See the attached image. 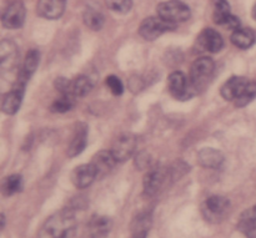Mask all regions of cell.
I'll return each mask as SVG.
<instances>
[{
    "instance_id": "obj_1",
    "label": "cell",
    "mask_w": 256,
    "mask_h": 238,
    "mask_svg": "<svg viewBox=\"0 0 256 238\" xmlns=\"http://www.w3.org/2000/svg\"><path fill=\"white\" fill-rule=\"evenodd\" d=\"M76 232V219L72 209L55 212L40 227L38 238H74Z\"/></svg>"
},
{
    "instance_id": "obj_2",
    "label": "cell",
    "mask_w": 256,
    "mask_h": 238,
    "mask_svg": "<svg viewBox=\"0 0 256 238\" xmlns=\"http://www.w3.org/2000/svg\"><path fill=\"white\" fill-rule=\"evenodd\" d=\"M215 64L212 59L208 56L199 57L194 61L190 71V87L194 92H199L202 90L206 89L210 84L214 75Z\"/></svg>"
},
{
    "instance_id": "obj_3",
    "label": "cell",
    "mask_w": 256,
    "mask_h": 238,
    "mask_svg": "<svg viewBox=\"0 0 256 238\" xmlns=\"http://www.w3.org/2000/svg\"><path fill=\"white\" fill-rule=\"evenodd\" d=\"M158 15L166 21L176 25L184 22L192 15L190 7L180 0H168L158 5Z\"/></svg>"
},
{
    "instance_id": "obj_4",
    "label": "cell",
    "mask_w": 256,
    "mask_h": 238,
    "mask_svg": "<svg viewBox=\"0 0 256 238\" xmlns=\"http://www.w3.org/2000/svg\"><path fill=\"white\" fill-rule=\"evenodd\" d=\"M175 27H176V25L166 21V20H164L158 15V16H152L145 19L142 22V25H140L139 32L144 39L155 40L159 36H162L164 32L170 31V30L175 29Z\"/></svg>"
},
{
    "instance_id": "obj_5",
    "label": "cell",
    "mask_w": 256,
    "mask_h": 238,
    "mask_svg": "<svg viewBox=\"0 0 256 238\" xmlns=\"http://www.w3.org/2000/svg\"><path fill=\"white\" fill-rule=\"evenodd\" d=\"M25 20V6L20 0L10 2L5 7L2 16V22L8 29H19Z\"/></svg>"
},
{
    "instance_id": "obj_6",
    "label": "cell",
    "mask_w": 256,
    "mask_h": 238,
    "mask_svg": "<svg viewBox=\"0 0 256 238\" xmlns=\"http://www.w3.org/2000/svg\"><path fill=\"white\" fill-rule=\"evenodd\" d=\"M230 210V202L226 197L212 196L206 200L204 205V215L208 221H222Z\"/></svg>"
},
{
    "instance_id": "obj_7",
    "label": "cell",
    "mask_w": 256,
    "mask_h": 238,
    "mask_svg": "<svg viewBox=\"0 0 256 238\" xmlns=\"http://www.w3.org/2000/svg\"><path fill=\"white\" fill-rule=\"evenodd\" d=\"M169 90L172 95L176 99L185 100L194 95V91L190 87L189 80L186 79L182 71H174L169 76Z\"/></svg>"
},
{
    "instance_id": "obj_8",
    "label": "cell",
    "mask_w": 256,
    "mask_h": 238,
    "mask_svg": "<svg viewBox=\"0 0 256 238\" xmlns=\"http://www.w3.org/2000/svg\"><path fill=\"white\" fill-rule=\"evenodd\" d=\"M136 147V140L132 135H122L118 137L110 151L118 162H124L132 156Z\"/></svg>"
},
{
    "instance_id": "obj_9",
    "label": "cell",
    "mask_w": 256,
    "mask_h": 238,
    "mask_svg": "<svg viewBox=\"0 0 256 238\" xmlns=\"http://www.w3.org/2000/svg\"><path fill=\"white\" fill-rule=\"evenodd\" d=\"M166 177L168 171L162 167L149 170V172L144 177V194L149 197L156 195L164 185Z\"/></svg>"
},
{
    "instance_id": "obj_10",
    "label": "cell",
    "mask_w": 256,
    "mask_h": 238,
    "mask_svg": "<svg viewBox=\"0 0 256 238\" xmlns=\"http://www.w3.org/2000/svg\"><path fill=\"white\" fill-rule=\"evenodd\" d=\"M98 177V171L92 164L82 165L78 166L72 174V181L75 187L82 190L89 187L95 179Z\"/></svg>"
},
{
    "instance_id": "obj_11",
    "label": "cell",
    "mask_w": 256,
    "mask_h": 238,
    "mask_svg": "<svg viewBox=\"0 0 256 238\" xmlns=\"http://www.w3.org/2000/svg\"><path fill=\"white\" fill-rule=\"evenodd\" d=\"M65 6H66V0H39L36 9L40 16L55 20L64 14Z\"/></svg>"
},
{
    "instance_id": "obj_12",
    "label": "cell",
    "mask_w": 256,
    "mask_h": 238,
    "mask_svg": "<svg viewBox=\"0 0 256 238\" xmlns=\"http://www.w3.org/2000/svg\"><path fill=\"white\" fill-rule=\"evenodd\" d=\"M112 219L105 216H94L88 225V238H106L112 231Z\"/></svg>"
},
{
    "instance_id": "obj_13",
    "label": "cell",
    "mask_w": 256,
    "mask_h": 238,
    "mask_svg": "<svg viewBox=\"0 0 256 238\" xmlns=\"http://www.w3.org/2000/svg\"><path fill=\"white\" fill-rule=\"evenodd\" d=\"M39 60H40L39 51H38V50H29V51L26 52V55H25L22 69L20 70L19 77H18L15 84L25 87L28 80L30 79V76H32V75L35 72V70H36L38 65H39Z\"/></svg>"
},
{
    "instance_id": "obj_14",
    "label": "cell",
    "mask_w": 256,
    "mask_h": 238,
    "mask_svg": "<svg viewBox=\"0 0 256 238\" xmlns=\"http://www.w3.org/2000/svg\"><path fill=\"white\" fill-rule=\"evenodd\" d=\"M200 47L210 52H218L224 47V40L220 32L214 29H205L198 39Z\"/></svg>"
},
{
    "instance_id": "obj_15",
    "label": "cell",
    "mask_w": 256,
    "mask_h": 238,
    "mask_svg": "<svg viewBox=\"0 0 256 238\" xmlns=\"http://www.w3.org/2000/svg\"><path fill=\"white\" fill-rule=\"evenodd\" d=\"M248 82L249 81H248L246 79H244V77H230V79L222 85V90H220L222 96L224 97L225 100H228V101H235V100L240 96V94L242 92L244 87L246 86Z\"/></svg>"
},
{
    "instance_id": "obj_16",
    "label": "cell",
    "mask_w": 256,
    "mask_h": 238,
    "mask_svg": "<svg viewBox=\"0 0 256 238\" xmlns=\"http://www.w3.org/2000/svg\"><path fill=\"white\" fill-rule=\"evenodd\" d=\"M88 140V129L85 125H78L75 129L74 136H72V141H70L69 146H68V155L70 157H75L79 154L84 151L85 146H86Z\"/></svg>"
},
{
    "instance_id": "obj_17",
    "label": "cell",
    "mask_w": 256,
    "mask_h": 238,
    "mask_svg": "<svg viewBox=\"0 0 256 238\" xmlns=\"http://www.w3.org/2000/svg\"><path fill=\"white\" fill-rule=\"evenodd\" d=\"M224 155L215 149H202L198 155V161L206 169H220L224 164Z\"/></svg>"
},
{
    "instance_id": "obj_18",
    "label": "cell",
    "mask_w": 256,
    "mask_h": 238,
    "mask_svg": "<svg viewBox=\"0 0 256 238\" xmlns=\"http://www.w3.org/2000/svg\"><path fill=\"white\" fill-rule=\"evenodd\" d=\"M22 94H24V90H20L18 89V87H12L9 92H6V94L2 96V112L6 115L16 114L20 105H22Z\"/></svg>"
},
{
    "instance_id": "obj_19",
    "label": "cell",
    "mask_w": 256,
    "mask_h": 238,
    "mask_svg": "<svg viewBox=\"0 0 256 238\" xmlns=\"http://www.w3.org/2000/svg\"><path fill=\"white\" fill-rule=\"evenodd\" d=\"M116 160H115L114 155L110 150H104V151L98 152L92 159V164L98 171V176H102V175L108 174L112 167L116 165Z\"/></svg>"
},
{
    "instance_id": "obj_20",
    "label": "cell",
    "mask_w": 256,
    "mask_h": 238,
    "mask_svg": "<svg viewBox=\"0 0 256 238\" xmlns=\"http://www.w3.org/2000/svg\"><path fill=\"white\" fill-rule=\"evenodd\" d=\"M256 40L255 32L252 29H245V27H239L234 30L232 34V41L239 49H249L254 45Z\"/></svg>"
},
{
    "instance_id": "obj_21",
    "label": "cell",
    "mask_w": 256,
    "mask_h": 238,
    "mask_svg": "<svg viewBox=\"0 0 256 238\" xmlns=\"http://www.w3.org/2000/svg\"><path fill=\"white\" fill-rule=\"evenodd\" d=\"M230 10L232 9L228 0H212V19L218 25L225 26V24L232 16Z\"/></svg>"
},
{
    "instance_id": "obj_22",
    "label": "cell",
    "mask_w": 256,
    "mask_h": 238,
    "mask_svg": "<svg viewBox=\"0 0 256 238\" xmlns=\"http://www.w3.org/2000/svg\"><path fill=\"white\" fill-rule=\"evenodd\" d=\"M152 227V215L140 214L132 224V238H146Z\"/></svg>"
},
{
    "instance_id": "obj_23",
    "label": "cell",
    "mask_w": 256,
    "mask_h": 238,
    "mask_svg": "<svg viewBox=\"0 0 256 238\" xmlns=\"http://www.w3.org/2000/svg\"><path fill=\"white\" fill-rule=\"evenodd\" d=\"M238 227H239V231H242L246 238H256V217L250 210L242 215Z\"/></svg>"
},
{
    "instance_id": "obj_24",
    "label": "cell",
    "mask_w": 256,
    "mask_h": 238,
    "mask_svg": "<svg viewBox=\"0 0 256 238\" xmlns=\"http://www.w3.org/2000/svg\"><path fill=\"white\" fill-rule=\"evenodd\" d=\"M82 17H84L85 25H86L89 29L98 31V30H100L104 26V15H102V11H99L98 9H94V7H88L84 11V16Z\"/></svg>"
},
{
    "instance_id": "obj_25",
    "label": "cell",
    "mask_w": 256,
    "mask_h": 238,
    "mask_svg": "<svg viewBox=\"0 0 256 238\" xmlns=\"http://www.w3.org/2000/svg\"><path fill=\"white\" fill-rule=\"evenodd\" d=\"M15 56H16V47L12 41H4L0 45V62H2V67L5 69L6 66H12L15 61Z\"/></svg>"
},
{
    "instance_id": "obj_26",
    "label": "cell",
    "mask_w": 256,
    "mask_h": 238,
    "mask_svg": "<svg viewBox=\"0 0 256 238\" xmlns=\"http://www.w3.org/2000/svg\"><path fill=\"white\" fill-rule=\"evenodd\" d=\"M22 177L20 175H10L4 179L2 185V192L4 196H12L22 191Z\"/></svg>"
},
{
    "instance_id": "obj_27",
    "label": "cell",
    "mask_w": 256,
    "mask_h": 238,
    "mask_svg": "<svg viewBox=\"0 0 256 238\" xmlns=\"http://www.w3.org/2000/svg\"><path fill=\"white\" fill-rule=\"evenodd\" d=\"M75 97L72 94H62L59 99L55 100L50 106V110L56 114H64L75 106Z\"/></svg>"
},
{
    "instance_id": "obj_28",
    "label": "cell",
    "mask_w": 256,
    "mask_h": 238,
    "mask_svg": "<svg viewBox=\"0 0 256 238\" xmlns=\"http://www.w3.org/2000/svg\"><path fill=\"white\" fill-rule=\"evenodd\" d=\"M92 89V84L90 81V79L85 75H80L76 79H74L72 81V92L75 96H85V95L89 94Z\"/></svg>"
},
{
    "instance_id": "obj_29",
    "label": "cell",
    "mask_w": 256,
    "mask_h": 238,
    "mask_svg": "<svg viewBox=\"0 0 256 238\" xmlns=\"http://www.w3.org/2000/svg\"><path fill=\"white\" fill-rule=\"evenodd\" d=\"M256 97V81H249L244 87L240 96L235 100V105L238 107H244L252 101Z\"/></svg>"
},
{
    "instance_id": "obj_30",
    "label": "cell",
    "mask_w": 256,
    "mask_h": 238,
    "mask_svg": "<svg viewBox=\"0 0 256 238\" xmlns=\"http://www.w3.org/2000/svg\"><path fill=\"white\" fill-rule=\"evenodd\" d=\"M108 7L115 12L125 14L129 11L132 6V0H105Z\"/></svg>"
},
{
    "instance_id": "obj_31",
    "label": "cell",
    "mask_w": 256,
    "mask_h": 238,
    "mask_svg": "<svg viewBox=\"0 0 256 238\" xmlns=\"http://www.w3.org/2000/svg\"><path fill=\"white\" fill-rule=\"evenodd\" d=\"M105 82H106L108 89H109L112 94L116 95V96H120V95L124 92V85H122V80H120L118 76H115V75H110V76H108L106 80H105Z\"/></svg>"
},
{
    "instance_id": "obj_32",
    "label": "cell",
    "mask_w": 256,
    "mask_h": 238,
    "mask_svg": "<svg viewBox=\"0 0 256 238\" xmlns=\"http://www.w3.org/2000/svg\"><path fill=\"white\" fill-rule=\"evenodd\" d=\"M4 226H5V216L4 214H2V230L4 229Z\"/></svg>"
},
{
    "instance_id": "obj_33",
    "label": "cell",
    "mask_w": 256,
    "mask_h": 238,
    "mask_svg": "<svg viewBox=\"0 0 256 238\" xmlns=\"http://www.w3.org/2000/svg\"><path fill=\"white\" fill-rule=\"evenodd\" d=\"M252 16H254V19L256 20V4L254 5V7H252Z\"/></svg>"
},
{
    "instance_id": "obj_34",
    "label": "cell",
    "mask_w": 256,
    "mask_h": 238,
    "mask_svg": "<svg viewBox=\"0 0 256 238\" xmlns=\"http://www.w3.org/2000/svg\"><path fill=\"white\" fill-rule=\"evenodd\" d=\"M250 211H252V215H254V216L256 217V206L252 207V209H250Z\"/></svg>"
}]
</instances>
